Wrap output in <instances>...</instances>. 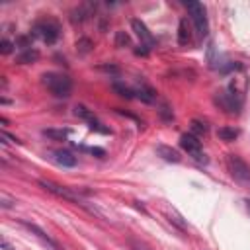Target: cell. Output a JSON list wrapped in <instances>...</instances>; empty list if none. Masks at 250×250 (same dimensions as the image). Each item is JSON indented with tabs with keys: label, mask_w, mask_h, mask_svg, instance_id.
Masks as SVG:
<instances>
[{
	"label": "cell",
	"mask_w": 250,
	"mask_h": 250,
	"mask_svg": "<svg viewBox=\"0 0 250 250\" xmlns=\"http://www.w3.org/2000/svg\"><path fill=\"white\" fill-rule=\"evenodd\" d=\"M111 88L117 92V96H121V98H127V100H131V98H135V90H131L129 86H125V84H119V82H113L111 84Z\"/></svg>",
	"instance_id": "obj_18"
},
{
	"label": "cell",
	"mask_w": 250,
	"mask_h": 250,
	"mask_svg": "<svg viewBox=\"0 0 250 250\" xmlns=\"http://www.w3.org/2000/svg\"><path fill=\"white\" fill-rule=\"evenodd\" d=\"M37 184H39L43 189H47L49 193L57 195V197H62V199H66V201H72V203H76V205L84 207V209H86V211H90V213H98V211H96V207H90V205H88V203L78 195V191H76L74 188H66V186L55 184V182H51V180H37Z\"/></svg>",
	"instance_id": "obj_1"
},
{
	"label": "cell",
	"mask_w": 250,
	"mask_h": 250,
	"mask_svg": "<svg viewBox=\"0 0 250 250\" xmlns=\"http://www.w3.org/2000/svg\"><path fill=\"white\" fill-rule=\"evenodd\" d=\"M158 113H160V117H162L164 121H172V119H174V113H172V109H170L166 104H162V105H160Z\"/></svg>",
	"instance_id": "obj_26"
},
{
	"label": "cell",
	"mask_w": 250,
	"mask_h": 250,
	"mask_svg": "<svg viewBox=\"0 0 250 250\" xmlns=\"http://www.w3.org/2000/svg\"><path fill=\"white\" fill-rule=\"evenodd\" d=\"M14 47H16V43H12L10 39H2L0 41V53L2 55H10L14 51Z\"/></svg>",
	"instance_id": "obj_24"
},
{
	"label": "cell",
	"mask_w": 250,
	"mask_h": 250,
	"mask_svg": "<svg viewBox=\"0 0 250 250\" xmlns=\"http://www.w3.org/2000/svg\"><path fill=\"white\" fill-rule=\"evenodd\" d=\"M31 35L41 37L47 45H53V43H57V39L61 37V27H59V23L53 21V20H41V21L33 23Z\"/></svg>",
	"instance_id": "obj_5"
},
{
	"label": "cell",
	"mask_w": 250,
	"mask_h": 250,
	"mask_svg": "<svg viewBox=\"0 0 250 250\" xmlns=\"http://www.w3.org/2000/svg\"><path fill=\"white\" fill-rule=\"evenodd\" d=\"M217 137L221 139V141H234L236 137H238V131L236 129H232V127H221L219 131H217Z\"/></svg>",
	"instance_id": "obj_19"
},
{
	"label": "cell",
	"mask_w": 250,
	"mask_h": 250,
	"mask_svg": "<svg viewBox=\"0 0 250 250\" xmlns=\"http://www.w3.org/2000/svg\"><path fill=\"white\" fill-rule=\"evenodd\" d=\"M20 225H21L25 230H29L33 236H37V238H39L45 246H49L51 250H61V246H59V244H57V242H55V240H53V238H51V236H49L41 227H37L35 223H29V221H23V219H21V221H20Z\"/></svg>",
	"instance_id": "obj_8"
},
{
	"label": "cell",
	"mask_w": 250,
	"mask_h": 250,
	"mask_svg": "<svg viewBox=\"0 0 250 250\" xmlns=\"http://www.w3.org/2000/svg\"><path fill=\"white\" fill-rule=\"evenodd\" d=\"M0 143H2V145H12V143H20V141H18L14 135H10L6 129H2V131H0Z\"/></svg>",
	"instance_id": "obj_25"
},
{
	"label": "cell",
	"mask_w": 250,
	"mask_h": 250,
	"mask_svg": "<svg viewBox=\"0 0 250 250\" xmlns=\"http://www.w3.org/2000/svg\"><path fill=\"white\" fill-rule=\"evenodd\" d=\"M215 104H217L221 109H225L227 113H238L240 107H242L240 96H238L236 92H229V90L217 94V96H215Z\"/></svg>",
	"instance_id": "obj_7"
},
{
	"label": "cell",
	"mask_w": 250,
	"mask_h": 250,
	"mask_svg": "<svg viewBox=\"0 0 250 250\" xmlns=\"http://www.w3.org/2000/svg\"><path fill=\"white\" fill-rule=\"evenodd\" d=\"M180 146H182L189 156H193L195 160H199V162H207V158H205V154H203L201 141H199L195 135H191V133H184V135L180 137Z\"/></svg>",
	"instance_id": "obj_6"
},
{
	"label": "cell",
	"mask_w": 250,
	"mask_h": 250,
	"mask_svg": "<svg viewBox=\"0 0 250 250\" xmlns=\"http://www.w3.org/2000/svg\"><path fill=\"white\" fill-rule=\"evenodd\" d=\"M39 59V51L37 49H25V51H21L18 57H16V62L18 64H29V62H35Z\"/></svg>",
	"instance_id": "obj_15"
},
{
	"label": "cell",
	"mask_w": 250,
	"mask_h": 250,
	"mask_svg": "<svg viewBox=\"0 0 250 250\" xmlns=\"http://www.w3.org/2000/svg\"><path fill=\"white\" fill-rule=\"evenodd\" d=\"M14 203H16V199H10L6 193H0V205H2V209H10V207H14Z\"/></svg>",
	"instance_id": "obj_28"
},
{
	"label": "cell",
	"mask_w": 250,
	"mask_h": 250,
	"mask_svg": "<svg viewBox=\"0 0 250 250\" xmlns=\"http://www.w3.org/2000/svg\"><path fill=\"white\" fill-rule=\"evenodd\" d=\"M41 133H43V137H47L51 141H66V137L70 135L68 129H43Z\"/></svg>",
	"instance_id": "obj_17"
},
{
	"label": "cell",
	"mask_w": 250,
	"mask_h": 250,
	"mask_svg": "<svg viewBox=\"0 0 250 250\" xmlns=\"http://www.w3.org/2000/svg\"><path fill=\"white\" fill-rule=\"evenodd\" d=\"M186 8H188V12H189V18H191V21H193V25H195V31L201 35V37H205L207 33H209V20H207V10H205V6L201 4V2H186L184 4Z\"/></svg>",
	"instance_id": "obj_4"
},
{
	"label": "cell",
	"mask_w": 250,
	"mask_h": 250,
	"mask_svg": "<svg viewBox=\"0 0 250 250\" xmlns=\"http://www.w3.org/2000/svg\"><path fill=\"white\" fill-rule=\"evenodd\" d=\"M74 115L78 117V119H82V121H86L88 125H92L94 121H98V117L94 115V111L92 109H88L86 105H74Z\"/></svg>",
	"instance_id": "obj_14"
},
{
	"label": "cell",
	"mask_w": 250,
	"mask_h": 250,
	"mask_svg": "<svg viewBox=\"0 0 250 250\" xmlns=\"http://www.w3.org/2000/svg\"><path fill=\"white\" fill-rule=\"evenodd\" d=\"M16 47L25 51V49H31V35H21L16 39Z\"/></svg>",
	"instance_id": "obj_23"
},
{
	"label": "cell",
	"mask_w": 250,
	"mask_h": 250,
	"mask_svg": "<svg viewBox=\"0 0 250 250\" xmlns=\"http://www.w3.org/2000/svg\"><path fill=\"white\" fill-rule=\"evenodd\" d=\"M189 131H191V135H195V137L199 139V137H203V135L209 133V125H207L203 119H191Z\"/></svg>",
	"instance_id": "obj_16"
},
{
	"label": "cell",
	"mask_w": 250,
	"mask_h": 250,
	"mask_svg": "<svg viewBox=\"0 0 250 250\" xmlns=\"http://www.w3.org/2000/svg\"><path fill=\"white\" fill-rule=\"evenodd\" d=\"M41 82L57 98H68L70 92H72L70 76L61 74V72H45V74H41Z\"/></svg>",
	"instance_id": "obj_2"
},
{
	"label": "cell",
	"mask_w": 250,
	"mask_h": 250,
	"mask_svg": "<svg viewBox=\"0 0 250 250\" xmlns=\"http://www.w3.org/2000/svg\"><path fill=\"white\" fill-rule=\"evenodd\" d=\"M135 96H137L141 102H145V104H152L154 98H156V92H154L150 86H146V84H139V86L135 88Z\"/></svg>",
	"instance_id": "obj_13"
},
{
	"label": "cell",
	"mask_w": 250,
	"mask_h": 250,
	"mask_svg": "<svg viewBox=\"0 0 250 250\" xmlns=\"http://www.w3.org/2000/svg\"><path fill=\"white\" fill-rule=\"evenodd\" d=\"M76 49H78V53L86 55V53H90V49H92V41H90L88 37H80V39L76 41Z\"/></svg>",
	"instance_id": "obj_22"
},
{
	"label": "cell",
	"mask_w": 250,
	"mask_h": 250,
	"mask_svg": "<svg viewBox=\"0 0 250 250\" xmlns=\"http://www.w3.org/2000/svg\"><path fill=\"white\" fill-rule=\"evenodd\" d=\"M189 43H191V29H189L188 20L182 18L180 23H178V45L186 47V45H189Z\"/></svg>",
	"instance_id": "obj_12"
},
{
	"label": "cell",
	"mask_w": 250,
	"mask_h": 250,
	"mask_svg": "<svg viewBox=\"0 0 250 250\" xmlns=\"http://www.w3.org/2000/svg\"><path fill=\"white\" fill-rule=\"evenodd\" d=\"M244 203H246V209H248V213H250V199H246Z\"/></svg>",
	"instance_id": "obj_31"
},
{
	"label": "cell",
	"mask_w": 250,
	"mask_h": 250,
	"mask_svg": "<svg viewBox=\"0 0 250 250\" xmlns=\"http://www.w3.org/2000/svg\"><path fill=\"white\" fill-rule=\"evenodd\" d=\"M90 127V131H98V133H102V135H109L111 133V129L109 127H104L100 121H94L92 125H88Z\"/></svg>",
	"instance_id": "obj_27"
},
{
	"label": "cell",
	"mask_w": 250,
	"mask_h": 250,
	"mask_svg": "<svg viewBox=\"0 0 250 250\" xmlns=\"http://www.w3.org/2000/svg\"><path fill=\"white\" fill-rule=\"evenodd\" d=\"M55 164H59V166H62V168H72V166H76V156L70 152V150H53L51 152V156H49Z\"/></svg>",
	"instance_id": "obj_10"
},
{
	"label": "cell",
	"mask_w": 250,
	"mask_h": 250,
	"mask_svg": "<svg viewBox=\"0 0 250 250\" xmlns=\"http://www.w3.org/2000/svg\"><path fill=\"white\" fill-rule=\"evenodd\" d=\"M88 16H90V12H88L84 6H80V8H76V10L70 12V21H72V23H82Z\"/></svg>",
	"instance_id": "obj_20"
},
{
	"label": "cell",
	"mask_w": 250,
	"mask_h": 250,
	"mask_svg": "<svg viewBox=\"0 0 250 250\" xmlns=\"http://www.w3.org/2000/svg\"><path fill=\"white\" fill-rule=\"evenodd\" d=\"M129 45H131V37L125 31H117L115 33V47L123 49V47H129Z\"/></svg>",
	"instance_id": "obj_21"
},
{
	"label": "cell",
	"mask_w": 250,
	"mask_h": 250,
	"mask_svg": "<svg viewBox=\"0 0 250 250\" xmlns=\"http://www.w3.org/2000/svg\"><path fill=\"white\" fill-rule=\"evenodd\" d=\"M227 168L230 176L244 188H250V166L238 154H227Z\"/></svg>",
	"instance_id": "obj_3"
},
{
	"label": "cell",
	"mask_w": 250,
	"mask_h": 250,
	"mask_svg": "<svg viewBox=\"0 0 250 250\" xmlns=\"http://www.w3.org/2000/svg\"><path fill=\"white\" fill-rule=\"evenodd\" d=\"M0 246H2L4 250H16V248H14V246H12V244H10L6 238H2V240H0Z\"/></svg>",
	"instance_id": "obj_30"
},
{
	"label": "cell",
	"mask_w": 250,
	"mask_h": 250,
	"mask_svg": "<svg viewBox=\"0 0 250 250\" xmlns=\"http://www.w3.org/2000/svg\"><path fill=\"white\" fill-rule=\"evenodd\" d=\"M131 27H133L135 35L139 37L141 45H145V47H148V49L154 45V37H152V33L148 31V27L145 25V21H143V20H139V18H133V20H131Z\"/></svg>",
	"instance_id": "obj_9"
},
{
	"label": "cell",
	"mask_w": 250,
	"mask_h": 250,
	"mask_svg": "<svg viewBox=\"0 0 250 250\" xmlns=\"http://www.w3.org/2000/svg\"><path fill=\"white\" fill-rule=\"evenodd\" d=\"M127 244H129V248H131V250H148V248H146L143 242L133 240V238H129V240H127Z\"/></svg>",
	"instance_id": "obj_29"
},
{
	"label": "cell",
	"mask_w": 250,
	"mask_h": 250,
	"mask_svg": "<svg viewBox=\"0 0 250 250\" xmlns=\"http://www.w3.org/2000/svg\"><path fill=\"white\" fill-rule=\"evenodd\" d=\"M156 154H158L160 158H164L166 162H174V164L182 162V156H180V152H178L176 148L168 146V145H156Z\"/></svg>",
	"instance_id": "obj_11"
}]
</instances>
